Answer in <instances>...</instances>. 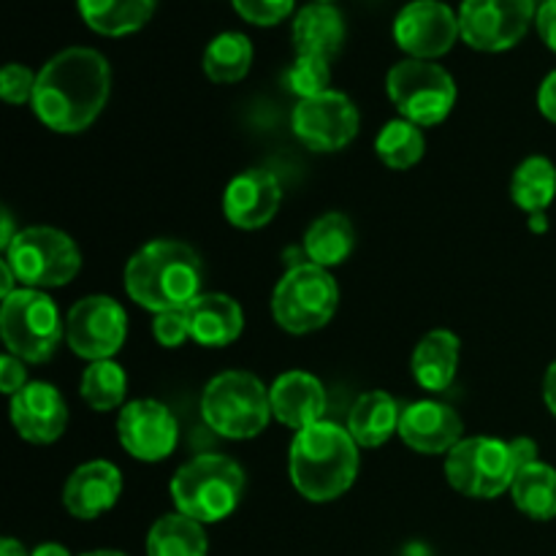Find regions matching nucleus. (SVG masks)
I'll use <instances>...</instances> for the list:
<instances>
[{"instance_id": "aec40b11", "label": "nucleus", "mask_w": 556, "mask_h": 556, "mask_svg": "<svg viewBox=\"0 0 556 556\" xmlns=\"http://www.w3.org/2000/svg\"><path fill=\"white\" fill-rule=\"evenodd\" d=\"M269 402L271 418H277L282 427L293 429V432H302V429L324 421L326 389L315 375L293 369V372L280 375L269 386Z\"/></svg>"}, {"instance_id": "c756f323", "label": "nucleus", "mask_w": 556, "mask_h": 556, "mask_svg": "<svg viewBox=\"0 0 556 556\" xmlns=\"http://www.w3.org/2000/svg\"><path fill=\"white\" fill-rule=\"evenodd\" d=\"M253 41L239 30L217 33L204 49V74L217 85H233L250 74Z\"/></svg>"}, {"instance_id": "6e6552de", "label": "nucleus", "mask_w": 556, "mask_h": 556, "mask_svg": "<svg viewBox=\"0 0 556 556\" xmlns=\"http://www.w3.org/2000/svg\"><path fill=\"white\" fill-rule=\"evenodd\" d=\"M386 92L402 119L418 128H434L456 106V81L434 60L405 58L386 74Z\"/></svg>"}, {"instance_id": "a211bd4d", "label": "nucleus", "mask_w": 556, "mask_h": 556, "mask_svg": "<svg viewBox=\"0 0 556 556\" xmlns=\"http://www.w3.org/2000/svg\"><path fill=\"white\" fill-rule=\"evenodd\" d=\"M400 438L424 456H448L465 440V421L454 407L421 400L402 410Z\"/></svg>"}, {"instance_id": "a878e982", "label": "nucleus", "mask_w": 556, "mask_h": 556, "mask_svg": "<svg viewBox=\"0 0 556 556\" xmlns=\"http://www.w3.org/2000/svg\"><path fill=\"white\" fill-rule=\"evenodd\" d=\"M353 248H356V228H353L351 217L342 212H326L304 233V253H307L309 264L324 266H340L351 258Z\"/></svg>"}, {"instance_id": "ea45409f", "label": "nucleus", "mask_w": 556, "mask_h": 556, "mask_svg": "<svg viewBox=\"0 0 556 556\" xmlns=\"http://www.w3.org/2000/svg\"><path fill=\"white\" fill-rule=\"evenodd\" d=\"M543 400H546V407L556 418V362L546 369V378H543Z\"/></svg>"}, {"instance_id": "4be33fe9", "label": "nucleus", "mask_w": 556, "mask_h": 556, "mask_svg": "<svg viewBox=\"0 0 556 556\" xmlns=\"http://www.w3.org/2000/svg\"><path fill=\"white\" fill-rule=\"evenodd\" d=\"M188 324L193 342L204 348H226L242 334L244 313L226 293H201L188 307Z\"/></svg>"}, {"instance_id": "f704fd0d", "label": "nucleus", "mask_w": 556, "mask_h": 556, "mask_svg": "<svg viewBox=\"0 0 556 556\" xmlns=\"http://www.w3.org/2000/svg\"><path fill=\"white\" fill-rule=\"evenodd\" d=\"M36 79L38 74H33L27 65L22 63H9L0 71V98L11 106H22V103L33 101V92H36Z\"/></svg>"}, {"instance_id": "393cba45", "label": "nucleus", "mask_w": 556, "mask_h": 556, "mask_svg": "<svg viewBox=\"0 0 556 556\" xmlns=\"http://www.w3.org/2000/svg\"><path fill=\"white\" fill-rule=\"evenodd\" d=\"M155 5L157 0H76L85 25L109 38L141 30L155 14Z\"/></svg>"}, {"instance_id": "7c9ffc66", "label": "nucleus", "mask_w": 556, "mask_h": 556, "mask_svg": "<svg viewBox=\"0 0 556 556\" xmlns=\"http://www.w3.org/2000/svg\"><path fill=\"white\" fill-rule=\"evenodd\" d=\"M79 394L87 402V407H92L96 413L117 410V407L128 405L125 402V394H128V375H125V369L114 358L92 362L81 372Z\"/></svg>"}, {"instance_id": "37998d69", "label": "nucleus", "mask_w": 556, "mask_h": 556, "mask_svg": "<svg viewBox=\"0 0 556 556\" xmlns=\"http://www.w3.org/2000/svg\"><path fill=\"white\" fill-rule=\"evenodd\" d=\"M30 556H71V552L60 543H41V546L33 548Z\"/></svg>"}, {"instance_id": "f257e3e1", "label": "nucleus", "mask_w": 556, "mask_h": 556, "mask_svg": "<svg viewBox=\"0 0 556 556\" xmlns=\"http://www.w3.org/2000/svg\"><path fill=\"white\" fill-rule=\"evenodd\" d=\"M112 92V68L98 49L68 47L38 71L33 112L54 134H81L101 117Z\"/></svg>"}, {"instance_id": "ddd939ff", "label": "nucleus", "mask_w": 556, "mask_h": 556, "mask_svg": "<svg viewBox=\"0 0 556 556\" xmlns=\"http://www.w3.org/2000/svg\"><path fill=\"white\" fill-rule=\"evenodd\" d=\"M358 109L345 92L329 90L315 98H304L293 106L291 128L296 139L313 152H340L356 139Z\"/></svg>"}, {"instance_id": "72a5a7b5", "label": "nucleus", "mask_w": 556, "mask_h": 556, "mask_svg": "<svg viewBox=\"0 0 556 556\" xmlns=\"http://www.w3.org/2000/svg\"><path fill=\"white\" fill-rule=\"evenodd\" d=\"M231 5L250 25L271 27L291 16V11L296 9V0H231Z\"/></svg>"}, {"instance_id": "c03bdc74", "label": "nucleus", "mask_w": 556, "mask_h": 556, "mask_svg": "<svg viewBox=\"0 0 556 556\" xmlns=\"http://www.w3.org/2000/svg\"><path fill=\"white\" fill-rule=\"evenodd\" d=\"M0 556H30L25 552V546H22L20 541H14V538H5L3 543H0Z\"/></svg>"}, {"instance_id": "f8f14e48", "label": "nucleus", "mask_w": 556, "mask_h": 556, "mask_svg": "<svg viewBox=\"0 0 556 556\" xmlns=\"http://www.w3.org/2000/svg\"><path fill=\"white\" fill-rule=\"evenodd\" d=\"M128 337V315L112 296H85L65 315V342L85 362H106Z\"/></svg>"}, {"instance_id": "f03ea898", "label": "nucleus", "mask_w": 556, "mask_h": 556, "mask_svg": "<svg viewBox=\"0 0 556 556\" xmlns=\"http://www.w3.org/2000/svg\"><path fill=\"white\" fill-rule=\"evenodd\" d=\"M125 293L150 313L185 309L201 296L204 269L190 244L177 239H152L125 264Z\"/></svg>"}, {"instance_id": "c9c22d12", "label": "nucleus", "mask_w": 556, "mask_h": 556, "mask_svg": "<svg viewBox=\"0 0 556 556\" xmlns=\"http://www.w3.org/2000/svg\"><path fill=\"white\" fill-rule=\"evenodd\" d=\"M152 334H155L157 345H163V348L185 345V342L190 340L188 307L155 315V324H152Z\"/></svg>"}, {"instance_id": "2f4dec72", "label": "nucleus", "mask_w": 556, "mask_h": 556, "mask_svg": "<svg viewBox=\"0 0 556 556\" xmlns=\"http://www.w3.org/2000/svg\"><path fill=\"white\" fill-rule=\"evenodd\" d=\"M424 150H427V139H424L421 128L407 119H391L375 136V152L394 172H407L416 166L424 157Z\"/></svg>"}, {"instance_id": "5701e85b", "label": "nucleus", "mask_w": 556, "mask_h": 556, "mask_svg": "<svg viewBox=\"0 0 556 556\" xmlns=\"http://www.w3.org/2000/svg\"><path fill=\"white\" fill-rule=\"evenodd\" d=\"M459 356H462V342L454 331L448 329H434L424 337L416 345L410 358V369L416 383L424 391H440L448 389L456 378V369H459Z\"/></svg>"}, {"instance_id": "49530a36", "label": "nucleus", "mask_w": 556, "mask_h": 556, "mask_svg": "<svg viewBox=\"0 0 556 556\" xmlns=\"http://www.w3.org/2000/svg\"><path fill=\"white\" fill-rule=\"evenodd\" d=\"M81 556H128V554L114 552V548H98V552H87V554H81Z\"/></svg>"}, {"instance_id": "f3484780", "label": "nucleus", "mask_w": 556, "mask_h": 556, "mask_svg": "<svg viewBox=\"0 0 556 556\" xmlns=\"http://www.w3.org/2000/svg\"><path fill=\"white\" fill-rule=\"evenodd\" d=\"M11 424L16 434L33 445H49L60 440L68 427V405L52 383H27L11 396Z\"/></svg>"}, {"instance_id": "09e8293b", "label": "nucleus", "mask_w": 556, "mask_h": 556, "mask_svg": "<svg viewBox=\"0 0 556 556\" xmlns=\"http://www.w3.org/2000/svg\"><path fill=\"white\" fill-rule=\"evenodd\" d=\"M541 3H546V0H541Z\"/></svg>"}, {"instance_id": "412c9836", "label": "nucleus", "mask_w": 556, "mask_h": 556, "mask_svg": "<svg viewBox=\"0 0 556 556\" xmlns=\"http://www.w3.org/2000/svg\"><path fill=\"white\" fill-rule=\"evenodd\" d=\"M296 54L334 60L345 43V16L334 3H307L296 11L291 27Z\"/></svg>"}, {"instance_id": "0eeeda50", "label": "nucleus", "mask_w": 556, "mask_h": 556, "mask_svg": "<svg viewBox=\"0 0 556 556\" xmlns=\"http://www.w3.org/2000/svg\"><path fill=\"white\" fill-rule=\"evenodd\" d=\"M340 304V288L329 269L315 264H296L280 277L271 293L275 324L288 334H313L331 324Z\"/></svg>"}, {"instance_id": "b1692460", "label": "nucleus", "mask_w": 556, "mask_h": 556, "mask_svg": "<svg viewBox=\"0 0 556 556\" xmlns=\"http://www.w3.org/2000/svg\"><path fill=\"white\" fill-rule=\"evenodd\" d=\"M400 402L386 391H367L348 413V432L358 448H380L391 434H400Z\"/></svg>"}, {"instance_id": "9b49d317", "label": "nucleus", "mask_w": 556, "mask_h": 556, "mask_svg": "<svg viewBox=\"0 0 556 556\" xmlns=\"http://www.w3.org/2000/svg\"><path fill=\"white\" fill-rule=\"evenodd\" d=\"M538 0H462V41L478 52H505L527 36Z\"/></svg>"}, {"instance_id": "c85d7f7f", "label": "nucleus", "mask_w": 556, "mask_h": 556, "mask_svg": "<svg viewBox=\"0 0 556 556\" xmlns=\"http://www.w3.org/2000/svg\"><path fill=\"white\" fill-rule=\"evenodd\" d=\"M510 199L527 215L546 212L556 199V166L548 157L530 155L516 166L510 179Z\"/></svg>"}, {"instance_id": "58836bf2", "label": "nucleus", "mask_w": 556, "mask_h": 556, "mask_svg": "<svg viewBox=\"0 0 556 556\" xmlns=\"http://www.w3.org/2000/svg\"><path fill=\"white\" fill-rule=\"evenodd\" d=\"M538 109H541L543 117L548 123L556 125V71L541 81V90H538Z\"/></svg>"}, {"instance_id": "bb28decb", "label": "nucleus", "mask_w": 556, "mask_h": 556, "mask_svg": "<svg viewBox=\"0 0 556 556\" xmlns=\"http://www.w3.org/2000/svg\"><path fill=\"white\" fill-rule=\"evenodd\" d=\"M204 525L182 514H166L147 532V556H206Z\"/></svg>"}, {"instance_id": "2eb2a0df", "label": "nucleus", "mask_w": 556, "mask_h": 556, "mask_svg": "<svg viewBox=\"0 0 556 556\" xmlns=\"http://www.w3.org/2000/svg\"><path fill=\"white\" fill-rule=\"evenodd\" d=\"M117 438L125 454L152 465L174 454L179 443V424L163 402L134 400L119 407Z\"/></svg>"}, {"instance_id": "473e14b6", "label": "nucleus", "mask_w": 556, "mask_h": 556, "mask_svg": "<svg viewBox=\"0 0 556 556\" xmlns=\"http://www.w3.org/2000/svg\"><path fill=\"white\" fill-rule=\"evenodd\" d=\"M282 85L288 92L304 101V98H315L320 92L331 90V60L315 58V54H296L291 68L282 74Z\"/></svg>"}, {"instance_id": "e433bc0d", "label": "nucleus", "mask_w": 556, "mask_h": 556, "mask_svg": "<svg viewBox=\"0 0 556 556\" xmlns=\"http://www.w3.org/2000/svg\"><path fill=\"white\" fill-rule=\"evenodd\" d=\"M25 386H27L25 362L16 356H11V353H5V356L0 358V391H3L5 396H14V394H20Z\"/></svg>"}, {"instance_id": "a18cd8bd", "label": "nucleus", "mask_w": 556, "mask_h": 556, "mask_svg": "<svg viewBox=\"0 0 556 556\" xmlns=\"http://www.w3.org/2000/svg\"><path fill=\"white\" fill-rule=\"evenodd\" d=\"M530 228L535 233H543L548 228V220H546V212H538V215H530Z\"/></svg>"}, {"instance_id": "dca6fc26", "label": "nucleus", "mask_w": 556, "mask_h": 556, "mask_svg": "<svg viewBox=\"0 0 556 556\" xmlns=\"http://www.w3.org/2000/svg\"><path fill=\"white\" fill-rule=\"evenodd\" d=\"M282 204V185L266 168H248L228 182L223 193V215L233 228L255 231L275 220Z\"/></svg>"}, {"instance_id": "79ce46f5", "label": "nucleus", "mask_w": 556, "mask_h": 556, "mask_svg": "<svg viewBox=\"0 0 556 556\" xmlns=\"http://www.w3.org/2000/svg\"><path fill=\"white\" fill-rule=\"evenodd\" d=\"M14 282H20V280H16L14 269H11V266L5 264V258H3V261H0V296H3V299H9L11 293L16 291V288H14Z\"/></svg>"}, {"instance_id": "6ab92c4d", "label": "nucleus", "mask_w": 556, "mask_h": 556, "mask_svg": "<svg viewBox=\"0 0 556 556\" xmlns=\"http://www.w3.org/2000/svg\"><path fill=\"white\" fill-rule=\"evenodd\" d=\"M123 494V472L106 459H92L76 467L63 486V505L74 519L92 521L112 510Z\"/></svg>"}, {"instance_id": "4c0bfd02", "label": "nucleus", "mask_w": 556, "mask_h": 556, "mask_svg": "<svg viewBox=\"0 0 556 556\" xmlns=\"http://www.w3.org/2000/svg\"><path fill=\"white\" fill-rule=\"evenodd\" d=\"M535 27L541 33L543 43L556 54V0H546V3L538 5Z\"/></svg>"}, {"instance_id": "9d476101", "label": "nucleus", "mask_w": 556, "mask_h": 556, "mask_svg": "<svg viewBox=\"0 0 556 556\" xmlns=\"http://www.w3.org/2000/svg\"><path fill=\"white\" fill-rule=\"evenodd\" d=\"M516 467L510 440L465 438L448 456H445V478L459 494L472 500H494L503 492H510Z\"/></svg>"}, {"instance_id": "a19ab883", "label": "nucleus", "mask_w": 556, "mask_h": 556, "mask_svg": "<svg viewBox=\"0 0 556 556\" xmlns=\"http://www.w3.org/2000/svg\"><path fill=\"white\" fill-rule=\"evenodd\" d=\"M16 228H14V217H11L9 210H3V215H0V248H3V253L9 250V244L16 239Z\"/></svg>"}, {"instance_id": "1a4fd4ad", "label": "nucleus", "mask_w": 556, "mask_h": 556, "mask_svg": "<svg viewBox=\"0 0 556 556\" xmlns=\"http://www.w3.org/2000/svg\"><path fill=\"white\" fill-rule=\"evenodd\" d=\"M5 264L14 269L20 288L68 286L81 269V253L74 239L52 226H30L16 233L5 250Z\"/></svg>"}, {"instance_id": "4468645a", "label": "nucleus", "mask_w": 556, "mask_h": 556, "mask_svg": "<svg viewBox=\"0 0 556 556\" xmlns=\"http://www.w3.org/2000/svg\"><path fill=\"white\" fill-rule=\"evenodd\" d=\"M459 38V11L443 0H410L394 16L396 47L413 60L443 58Z\"/></svg>"}, {"instance_id": "cd10ccee", "label": "nucleus", "mask_w": 556, "mask_h": 556, "mask_svg": "<svg viewBox=\"0 0 556 556\" xmlns=\"http://www.w3.org/2000/svg\"><path fill=\"white\" fill-rule=\"evenodd\" d=\"M510 500L516 508L532 521L556 519V470L546 462L538 459L535 465L516 472L510 483Z\"/></svg>"}, {"instance_id": "423d86ee", "label": "nucleus", "mask_w": 556, "mask_h": 556, "mask_svg": "<svg viewBox=\"0 0 556 556\" xmlns=\"http://www.w3.org/2000/svg\"><path fill=\"white\" fill-rule=\"evenodd\" d=\"M0 337L5 353L25 364H43L58 353L65 337V320L47 291L16 288L0 304Z\"/></svg>"}, {"instance_id": "de8ad7c7", "label": "nucleus", "mask_w": 556, "mask_h": 556, "mask_svg": "<svg viewBox=\"0 0 556 556\" xmlns=\"http://www.w3.org/2000/svg\"><path fill=\"white\" fill-rule=\"evenodd\" d=\"M315 3H334V0H315Z\"/></svg>"}, {"instance_id": "7ed1b4c3", "label": "nucleus", "mask_w": 556, "mask_h": 556, "mask_svg": "<svg viewBox=\"0 0 556 556\" xmlns=\"http://www.w3.org/2000/svg\"><path fill=\"white\" fill-rule=\"evenodd\" d=\"M288 472L309 503H334L358 476V445L345 427L318 421L293 434Z\"/></svg>"}, {"instance_id": "20e7f679", "label": "nucleus", "mask_w": 556, "mask_h": 556, "mask_svg": "<svg viewBox=\"0 0 556 556\" xmlns=\"http://www.w3.org/2000/svg\"><path fill=\"white\" fill-rule=\"evenodd\" d=\"M168 492L177 514L195 519L199 525H217L242 503L244 470L231 456H195L179 467Z\"/></svg>"}, {"instance_id": "39448f33", "label": "nucleus", "mask_w": 556, "mask_h": 556, "mask_svg": "<svg viewBox=\"0 0 556 556\" xmlns=\"http://www.w3.org/2000/svg\"><path fill=\"white\" fill-rule=\"evenodd\" d=\"M201 418L226 440H253L269 427V389L244 369L215 375L201 394Z\"/></svg>"}]
</instances>
